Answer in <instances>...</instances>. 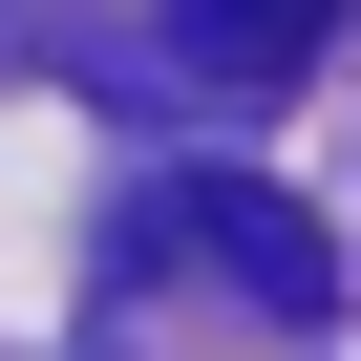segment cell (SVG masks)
Returning a JSON list of instances; mask_svg holds the SVG:
<instances>
[{"label":"cell","mask_w":361,"mask_h":361,"mask_svg":"<svg viewBox=\"0 0 361 361\" xmlns=\"http://www.w3.org/2000/svg\"><path fill=\"white\" fill-rule=\"evenodd\" d=\"M128 255H213L255 319H340V234H319V213H276V192H234V170L149 192V213H128Z\"/></svg>","instance_id":"1"},{"label":"cell","mask_w":361,"mask_h":361,"mask_svg":"<svg viewBox=\"0 0 361 361\" xmlns=\"http://www.w3.org/2000/svg\"><path fill=\"white\" fill-rule=\"evenodd\" d=\"M319 43H340V0H149V64H170V106H276Z\"/></svg>","instance_id":"2"}]
</instances>
